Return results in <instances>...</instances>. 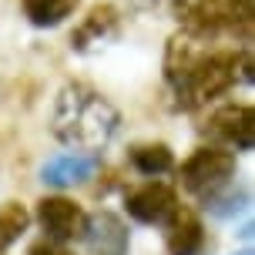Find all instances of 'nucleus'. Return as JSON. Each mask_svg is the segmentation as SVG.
I'll return each instance as SVG.
<instances>
[{
	"mask_svg": "<svg viewBox=\"0 0 255 255\" xmlns=\"http://www.w3.org/2000/svg\"><path fill=\"white\" fill-rule=\"evenodd\" d=\"M165 81L185 111L222 98L239 81L252 84V54L239 47H208V40L181 30L168 44Z\"/></svg>",
	"mask_w": 255,
	"mask_h": 255,
	"instance_id": "1",
	"label": "nucleus"
},
{
	"mask_svg": "<svg viewBox=\"0 0 255 255\" xmlns=\"http://www.w3.org/2000/svg\"><path fill=\"white\" fill-rule=\"evenodd\" d=\"M118 128H121L118 108L91 84L71 81L57 91L51 108V131L71 151L101 154V148L115 141Z\"/></svg>",
	"mask_w": 255,
	"mask_h": 255,
	"instance_id": "2",
	"label": "nucleus"
},
{
	"mask_svg": "<svg viewBox=\"0 0 255 255\" xmlns=\"http://www.w3.org/2000/svg\"><path fill=\"white\" fill-rule=\"evenodd\" d=\"M235 171H239V161L235 154L218 148V144H202L181 161L178 175H181V185L185 191L198 195V198H212L215 191H222L225 185L235 181Z\"/></svg>",
	"mask_w": 255,
	"mask_h": 255,
	"instance_id": "3",
	"label": "nucleus"
},
{
	"mask_svg": "<svg viewBox=\"0 0 255 255\" xmlns=\"http://www.w3.org/2000/svg\"><path fill=\"white\" fill-rule=\"evenodd\" d=\"M34 218H37L40 232L47 235V242L54 245L77 242L88 225V212L74 198H64V195H44L34 208Z\"/></svg>",
	"mask_w": 255,
	"mask_h": 255,
	"instance_id": "4",
	"label": "nucleus"
},
{
	"mask_svg": "<svg viewBox=\"0 0 255 255\" xmlns=\"http://www.w3.org/2000/svg\"><path fill=\"white\" fill-rule=\"evenodd\" d=\"M205 134L225 151H252L255 148V111L249 104L215 108L205 121Z\"/></svg>",
	"mask_w": 255,
	"mask_h": 255,
	"instance_id": "5",
	"label": "nucleus"
},
{
	"mask_svg": "<svg viewBox=\"0 0 255 255\" xmlns=\"http://www.w3.org/2000/svg\"><path fill=\"white\" fill-rule=\"evenodd\" d=\"M125 208L134 222H141V225H161V229L181 212L178 191L171 185H165V181H144L141 188H134L125 198Z\"/></svg>",
	"mask_w": 255,
	"mask_h": 255,
	"instance_id": "6",
	"label": "nucleus"
},
{
	"mask_svg": "<svg viewBox=\"0 0 255 255\" xmlns=\"http://www.w3.org/2000/svg\"><path fill=\"white\" fill-rule=\"evenodd\" d=\"M98 168H101V154L61 151L40 165V181L51 188H74V185H84L94 178Z\"/></svg>",
	"mask_w": 255,
	"mask_h": 255,
	"instance_id": "7",
	"label": "nucleus"
},
{
	"mask_svg": "<svg viewBox=\"0 0 255 255\" xmlns=\"http://www.w3.org/2000/svg\"><path fill=\"white\" fill-rule=\"evenodd\" d=\"M81 239H84L91 255H128V249H131L128 225L115 212H94V215H88V225H84Z\"/></svg>",
	"mask_w": 255,
	"mask_h": 255,
	"instance_id": "8",
	"label": "nucleus"
},
{
	"mask_svg": "<svg viewBox=\"0 0 255 255\" xmlns=\"http://www.w3.org/2000/svg\"><path fill=\"white\" fill-rule=\"evenodd\" d=\"M118 30H121V17L111 3H98V7H91L88 17L81 20L74 34H71V47L74 51H94V47H104L108 40L118 37Z\"/></svg>",
	"mask_w": 255,
	"mask_h": 255,
	"instance_id": "9",
	"label": "nucleus"
},
{
	"mask_svg": "<svg viewBox=\"0 0 255 255\" xmlns=\"http://www.w3.org/2000/svg\"><path fill=\"white\" fill-rule=\"evenodd\" d=\"M165 229H168V235H165L168 255H202V249H205V225H202L198 215L178 212Z\"/></svg>",
	"mask_w": 255,
	"mask_h": 255,
	"instance_id": "10",
	"label": "nucleus"
},
{
	"mask_svg": "<svg viewBox=\"0 0 255 255\" xmlns=\"http://www.w3.org/2000/svg\"><path fill=\"white\" fill-rule=\"evenodd\" d=\"M128 161H131V168H134L138 175H144V178H151V181H158L161 175H168V171H175V151H171L168 144H161V141L134 144V148L128 151Z\"/></svg>",
	"mask_w": 255,
	"mask_h": 255,
	"instance_id": "11",
	"label": "nucleus"
},
{
	"mask_svg": "<svg viewBox=\"0 0 255 255\" xmlns=\"http://www.w3.org/2000/svg\"><path fill=\"white\" fill-rule=\"evenodd\" d=\"M77 3L81 0H20V10H24L30 27L51 30V27H61L77 10Z\"/></svg>",
	"mask_w": 255,
	"mask_h": 255,
	"instance_id": "12",
	"label": "nucleus"
},
{
	"mask_svg": "<svg viewBox=\"0 0 255 255\" xmlns=\"http://www.w3.org/2000/svg\"><path fill=\"white\" fill-rule=\"evenodd\" d=\"M249 202H252L249 191L235 188V181H232L222 191H215L212 198H205V212L215 218H235V215H242V212H249Z\"/></svg>",
	"mask_w": 255,
	"mask_h": 255,
	"instance_id": "13",
	"label": "nucleus"
},
{
	"mask_svg": "<svg viewBox=\"0 0 255 255\" xmlns=\"http://www.w3.org/2000/svg\"><path fill=\"white\" fill-rule=\"evenodd\" d=\"M30 225V212L20 202H3L0 205V252H7Z\"/></svg>",
	"mask_w": 255,
	"mask_h": 255,
	"instance_id": "14",
	"label": "nucleus"
},
{
	"mask_svg": "<svg viewBox=\"0 0 255 255\" xmlns=\"http://www.w3.org/2000/svg\"><path fill=\"white\" fill-rule=\"evenodd\" d=\"M27 255H71L67 252V249H61V245H54V242H47V239H44V242H34L30 245V252Z\"/></svg>",
	"mask_w": 255,
	"mask_h": 255,
	"instance_id": "15",
	"label": "nucleus"
},
{
	"mask_svg": "<svg viewBox=\"0 0 255 255\" xmlns=\"http://www.w3.org/2000/svg\"><path fill=\"white\" fill-rule=\"evenodd\" d=\"M239 255H252V252H249V249H245V252H239Z\"/></svg>",
	"mask_w": 255,
	"mask_h": 255,
	"instance_id": "16",
	"label": "nucleus"
}]
</instances>
